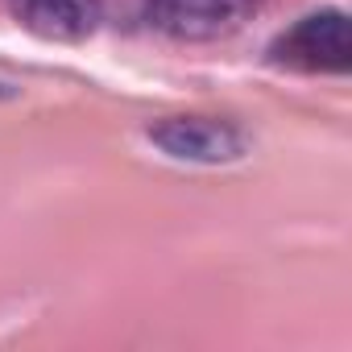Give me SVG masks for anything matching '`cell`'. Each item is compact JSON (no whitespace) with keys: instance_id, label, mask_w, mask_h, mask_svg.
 I'll list each match as a JSON object with an SVG mask.
<instances>
[{"instance_id":"6da1fadb","label":"cell","mask_w":352,"mask_h":352,"mask_svg":"<svg viewBox=\"0 0 352 352\" xmlns=\"http://www.w3.org/2000/svg\"><path fill=\"white\" fill-rule=\"evenodd\" d=\"M145 137L174 162H195V166H228L241 162L249 149V137L232 120L216 116H162L145 129Z\"/></svg>"},{"instance_id":"3957f363","label":"cell","mask_w":352,"mask_h":352,"mask_svg":"<svg viewBox=\"0 0 352 352\" xmlns=\"http://www.w3.org/2000/svg\"><path fill=\"white\" fill-rule=\"evenodd\" d=\"M257 0H149V21L179 42H212L249 21Z\"/></svg>"},{"instance_id":"7a4b0ae2","label":"cell","mask_w":352,"mask_h":352,"mask_svg":"<svg viewBox=\"0 0 352 352\" xmlns=\"http://www.w3.org/2000/svg\"><path fill=\"white\" fill-rule=\"evenodd\" d=\"M270 54H274V63L294 67V71H348V63H352L348 17L340 9L311 13L294 30H286Z\"/></svg>"},{"instance_id":"277c9868","label":"cell","mask_w":352,"mask_h":352,"mask_svg":"<svg viewBox=\"0 0 352 352\" xmlns=\"http://www.w3.org/2000/svg\"><path fill=\"white\" fill-rule=\"evenodd\" d=\"M13 17L42 42H83L100 30V0H13Z\"/></svg>"},{"instance_id":"5b68a950","label":"cell","mask_w":352,"mask_h":352,"mask_svg":"<svg viewBox=\"0 0 352 352\" xmlns=\"http://www.w3.org/2000/svg\"><path fill=\"white\" fill-rule=\"evenodd\" d=\"M21 87H17V79H9V75H0V100H9V96H17Z\"/></svg>"}]
</instances>
